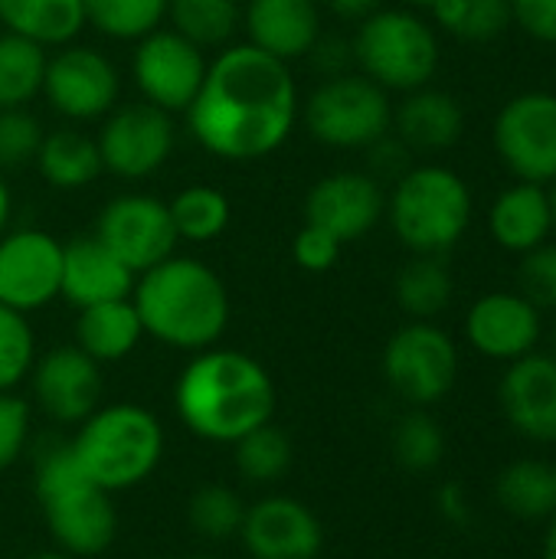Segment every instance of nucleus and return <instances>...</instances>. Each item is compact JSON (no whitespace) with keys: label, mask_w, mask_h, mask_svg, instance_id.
Here are the masks:
<instances>
[{"label":"nucleus","mask_w":556,"mask_h":559,"mask_svg":"<svg viewBox=\"0 0 556 559\" xmlns=\"http://www.w3.org/2000/svg\"><path fill=\"white\" fill-rule=\"evenodd\" d=\"M184 115L206 154L249 164L275 154L292 138L301 102L288 62L249 43H229L210 59Z\"/></svg>","instance_id":"1"},{"label":"nucleus","mask_w":556,"mask_h":559,"mask_svg":"<svg viewBox=\"0 0 556 559\" xmlns=\"http://www.w3.org/2000/svg\"><path fill=\"white\" fill-rule=\"evenodd\" d=\"M272 373L246 350L206 347L187 360L174 383V409L184 429L213 445H236L275 419Z\"/></svg>","instance_id":"2"},{"label":"nucleus","mask_w":556,"mask_h":559,"mask_svg":"<svg viewBox=\"0 0 556 559\" xmlns=\"http://www.w3.org/2000/svg\"><path fill=\"white\" fill-rule=\"evenodd\" d=\"M131 305L144 337L187 354L216 347L233 314L223 278L206 262L177 252L134 278Z\"/></svg>","instance_id":"3"},{"label":"nucleus","mask_w":556,"mask_h":559,"mask_svg":"<svg viewBox=\"0 0 556 559\" xmlns=\"http://www.w3.org/2000/svg\"><path fill=\"white\" fill-rule=\"evenodd\" d=\"M164 445L161 419L141 403H102L69 439L79 468L108 495L144 485L161 468Z\"/></svg>","instance_id":"4"},{"label":"nucleus","mask_w":556,"mask_h":559,"mask_svg":"<svg viewBox=\"0 0 556 559\" xmlns=\"http://www.w3.org/2000/svg\"><path fill=\"white\" fill-rule=\"evenodd\" d=\"M36 501L52 547L75 559L102 557L118 537L115 495L79 468L69 442L46 445L36 459Z\"/></svg>","instance_id":"5"},{"label":"nucleus","mask_w":556,"mask_h":559,"mask_svg":"<svg viewBox=\"0 0 556 559\" xmlns=\"http://www.w3.org/2000/svg\"><path fill=\"white\" fill-rule=\"evenodd\" d=\"M383 216L413 255H446L465 239L475 216V197L452 167L413 164L393 183Z\"/></svg>","instance_id":"6"},{"label":"nucleus","mask_w":556,"mask_h":559,"mask_svg":"<svg viewBox=\"0 0 556 559\" xmlns=\"http://www.w3.org/2000/svg\"><path fill=\"white\" fill-rule=\"evenodd\" d=\"M354 66L383 92H413L439 72V36L419 13L406 7H383L357 23L351 39Z\"/></svg>","instance_id":"7"},{"label":"nucleus","mask_w":556,"mask_h":559,"mask_svg":"<svg viewBox=\"0 0 556 559\" xmlns=\"http://www.w3.org/2000/svg\"><path fill=\"white\" fill-rule=\"evenodd\" d=\"M305 131L334 151H367L393 128V102L360 72L321 79L301 102Z\"/></svg>","instance_id":"8"},{"label":"nucleus","mask_w":556,"mask_h":559,"mask_svg":"<svg viewBox=\"0 0 556 559\" xmlns=\"http://www.w3.org/2000/svg\"><path fill=\"white\" fill-rule=\"evenodd\" d=\"M387 386L410 406L423 409L446 400L459 380V347L433 321H410L383 347Z\"/></svg>","instance_id":"9"},{"label":"nucleus","mask_w":556,"mask_h":559,"mask_svg":"<svg viewBox=\"0 0 556 559\" xmlns=\"http://www.w3.org/2000/svg\"><path fill=\"white\" fill-rule=\"evenodd\" d=\"M501 167L524 183L556 180V92L531 88L501 105L492 128Z\"/></svg>","instance_id":"10"},{"label":"nucleus","mask_w":556,"mask_h":559,"mask_svg":"<svg viewBox=\"0 0 556 559\" xmlns=\"http://www.w3.org/2000/svg\"><path fill=\"white\" fill-rule=\"evenodd\" d=\"M102 167L121 180H144L157 174L177 144L174 115L147 102L115 105L95 134Z\"/></svg>","instance_id":"11"},{"label":"nucleus","mask_w":556,"mask_h":559,"mask_svg":"<svg viewBox=\"0 0 556 559\" xmlns=\"http://www.w3.org/2000/svg\"><path fill=\"white\" fill-rule=\"evenodd\" d=\"M206 66V52L170 26H157L154 33L141 36L131 56V75L141 102L157 105L167 115H184L190 108Z\"/></svg>","instance_id":"12"},{"label":"nucleus","mask_w":556,"mask_h":559,"mask_svg":"<svg viewBox=\"0 0 556 559\" xmlns=\"http://www.w3.org/2000/svg\"><path fill=\"white\" fill-rule=\"evenodd\" d=\"M118 92L121 79L115 62L92 46L66 43L46 59L39 95L66 121H102L118 105Z\"/></svg>","instance_id":"13"},{"label":"nucleus","mask_w":556,"mask_h":559,"mask_svg":"<svg viewBox=\"0 0 556 559\" xmlns=\"http://www.w3.org/2000/svg\"><path fill=\"white\" fill-rule=\"evenodd\" d=\"M92 236L102 239L134 275L170 259L180 242L167 203L151 193H121L108 200Z\"/></svg>","instance_id":"14"},{"label":"nucleus","mask_w":556,"mask_h":559,"mask_svg":"<svg viewBox=\"0 0 556 559\" xmlns=\"http://www.w3.org/2000/svg\"><path fill=\"white\" fill-rule=\"evenodd\" d=\"M62 242L46 229H13L0 236V305L33 314L59 298Z\"/></svg>","instance_id":"15"},{"label":"nucleus","mask_w":556,"mask_h":559,"mask_svg":"<svg viewBox=\"0 0 556 559\" xmlns=\"http://www.w3.org/2000/svg\"><path fill=\"white\" fill-rule=\"evenodd\" d=\"M29 390L46 419L59 426H79L102 406V364H95L75 344L52 347L36 357L29 370Z\"/></svg>","instance_id":"16"},{"label":"nucleus","mask_w":556,"mask_h":559,"mask_svg":"<svg viewBox=\"0 0 556 559\" xmlns=\"http://www.w3.org/2000/svg\"><path fill=\"white\" fill-rule=\"evenodd\" d=\"M239 540L252 559H318L324 550V527L305 501L265 495L246 508Z\"/></svg>","instance_id":"17"},{"label":"nucleus","mask_w":556,"mask_h":559,"mask_svg":"<svg viewBox=\"0 0 556 559\" xmlns=\"http://www.w3.org/2000/svg\"><path fill=\"white\" fill-rule=\"evenodd\" d=\"M387 213V193L367 170H334L305 197V223L321 226L334 239H364Z\"/></svg>","instance_id":"18"},{"label":"nucleus","mask_w":556,"mask_h":559,"mask_svg":"<svg viewBox=\"0 0 556 559\" xmlns=\"http://www.w3.org/2000/svg\"><path fill=\"white\" fill-rule=\"evenodd\" d=\"M541 334V308L521 292H488L465 314V337L488 360H521L534 354Z\"/></svg>","instance_id":"19"},{"label":"nucleus","mask_w":556,"mask_h":559,"mask_svg":"<svg viewBox=\"0 0 556 559\" xmlns=\"http://www.w3.org/2000/svg\"><path fill=\"white\" fill-rule=\"evenodd\" d=\"M501 413L514 432L531 442H556V360L551 354H528L511 360L498 386Z\"/></svg>","instance_id":"20"},{"label":"nucleus","mask_w":556,"mask_h":559,"mask_svg":"<svg viewBox=\"0 0 556 559\" xmlns=\"http://www.w3.org/2000/svg\"><path fill=\"white\" fill-rule=\"evenodd\" d=\"M134 272L95 236H79L62 246V278L59 298H66L75 311L131 298Z\"/></svg>","instance_id":"21"},{"label":"nucleus","mask_w":556,"mask_h":559,"mask_svg":"<svg viewBox=\"0 0 556 559\" xmlns=\"http://www.w3.org/2000/svg\"><path fill=\"white\" fill-rule=\"evenodd\" d=\"M242 26L249 46L292 66L318 43L321 10L315 0H246Z\"/></svg>","instance_id":"22"},{"label":"nucleus","mask_w":556,"mask_h":559,"mask_svg":"<svg viewBox=\"0 0 556 559\" xmlns=\"http://www.w3.org/2000/svg\"><path fill=\"white\" fill-rule=\"evenodd\" d=\"M413 154H442L456 147L465 134V111L462 102L442 88L423 85L403 95L393 105V128H390Z\"/></svg>","instance_id":"23"},{"label":"nucleus","mask_w":556,"mask_h":559,"mask_svg":"<svg viewBox=\"0 0 556 559\" xmlns=\"http://www.w3.org/2000/svg\"><path fill=\"white\" fill-rule=\"evenodd\" d=\"M488 229L501 249L518 255L544 246L554 233L547 187L524 183V180L505 187L488 210Z\"/></svg>","instance_id":"24"},{"label":"nucleus","mask_w":556,"mask_h":559,"mask_svg":"<svg viewBox=\"0 0 556 559\" xmlns=\"http://www.w3.org/2000/svg\"><path fill=\"white\" fill-rule=\"evenodd\" d=\"M141 341H144V328H141V318H138L131 298L82 308L75 318V341L72 344L79 350H85L102 367L131 357Z\"/></svg>","instance_id":"25"},{"label":"nucleus","mask_w":556,"mask_h":559,"mask_svg":"<svg viewBox=\"0 0 556 559\" xmlns=\"http://www.w3.org/2000/svg\"><path fill=\"white\" fill-rule=\"evenodd\" d=\"M33 164H36L39 177L52 190H62V193L92 187L105 170L95 138L72 131V128H59V131L43 134V144H39Z\"/></svg>","instance_id":"26"},{"label":"nucleus","mask_w":556,"mask_h":559,"mask_svg":"<svg viewBox=\"0 0 556 559\" xmlns=\"http://www.w3.org/2000/svg\"><path fill=\"white\" fill-rule=\"evenodd\" d=\"M0 23L43 49H59L82 33L85 10L82 0H0Z\"/></svg>","instance_id":"27"},{"label":"nucleus","mask_w":556,"mask_h":559,"mask_svg":"<svg viewBox=\"0 0 556 559\" xmlns=\"http://www.w3.org/2000/svg\"><path fill=\"white\" fill-rule=\"evenodd\" d=\"M393 295L403 314H410L413 321H433L452 305L456 282L442 255H413L400 269Z\"/></svg>","instance_id":"28"},{"label":"nucleus","mask_w":556,"mask_h":559,"mask_svg":"<svg viewBox=\"0 0 556 559\" xmlns=\"http://www.w3.org/2000/svg\"><path fill=\"white\" fill-rule=\"evenodd\" d=\"M498 504L521 521H547L556 514V472L544 462H511L495 481Z\"/></svg>","instance_id":"29"},{"label":"nucleus","mask_w":556,"mask_h":559,"mask_svg":"<svg viewBox=\"0 0 556 559\" xmlns=\"http://www.w3.org/2000/svg\"><path fill=\"white\" fill-rule=\"evenodd\" d=\"M167 20L203 52L226 49L242 26V7L239 0H167Z\"/></svg>","instance_id":"30"},{"label":"nucleus","mask_w":556,"mask_h":559,"mask_svg":"<svg viewBox=\"0 0 556 559\" xmlns=\"http://www.w3.org/2000/svg\"><path fill=\"white\" fill-rule=\"evenodd\" d=\"M229 449H233V465H236L239 478L246 485H256V488L282 481L295 465L292 436L282 426H275V419L252 429L249 436H242Z\"/></svg>","instance_id":"31"},{"label":"nucleus","mask_w":556,"mask_h":559,"mask_svg":"<svg viewBox=\"0 0 556 559\" xmlns=\"http://www.w3.org/2000/svg\"><path fill=\"white\" fill-rule=\"evenodd\" d=\"M49 52L10 29H0V108H26L43 92Z\"/></svg>","instance_id":"32"},{"label":"nucleus","mask_w":556,"mask_h":559,"mask_svg":"<svg viewBox=\"0 0 556 559\" xmlns=\"http://www.w3.org/2000/svg\"><path fill=\"white\" fill-rule=\"evenodd\" d=\"M246 508L249 504L236 488L223 481H206L187 501V524L206 544H229L242 531Z\"/></svg>","instance_id":"33"},{"label":"nucleus","mask_w":556,"mask_h":559,"mask_svg":"<svg viewBox=\"0 0 556 559\" xmlns=\"http://www.w3.org/2000/svg\"><path fill=\"white\" fill-rule=\"evenodd\" d=\"M167 210H170L177 239H187V242H213V239H220L229 229V216H233V206H229L226 193H220L210 183L184 187L167 203Z\"/></svg>","instance_id":"34"},{"label":"nucleus","mask_w":556,"mask_h":559,"mask_svg":"<svg viewBox=\"0 0 556 559\" xmlns=\"http://www.w3.org/2000/svg\"><path fill=\"white\" fill-rule=\"evenodd\" d=\"M85 26L118 43H138L167 20V0H82Z\"/></svg>","instance_id":"35"},{"label":"nucleus","mask_w":556,"mask_h":559,"mask_svg":"<svg viewBox=\"0 0 556 559\" xmlns=\"http://www.w3.org/2000/svg\"><path fill=\"white\" fill-rule=\"evenodd\" d=\"M429 10L442 29L465 43H492L514 26L511 0H439Z\"/></svg>","instance_id":"36"},{"label":"nucleus","mask_w":556,"mask_h":559,"mask_svg":"<svg viewBox=\"0 0 556 559\" xmlns=\"http://www.w3.org/2000/svg\"><path fill=\"white\" fill-rule=\"evenodd\" d=\"M446 455V432L426 409H410L393 426V459L400 468L426 475Z\"/></svg>","instance_id":"37"},{"label":"nucleus","mask_w":556,"mask_h":559,"mask_svg":"<svg viewBox=\"0 0 556 559\" xmlns=\"http://www.w3.org/2000/svg\"><path fill=\"white\" fill-rule=\"evenodd\" d=\"M36 364V334L26 314L0 305V393H16Z\"/></svg>","instance_id":"38"},{"label":"nucleus","mask_w":556,"mask_h":559,"mask_svg":"<svg viewBox=\"0 0 556 559\" xmlns=\"http://www.w3.org/2000/svg\"><path fill=\"white\" fill-rule=\"evenodd\" d=\"M43 124L26 108H0V170H20L36 160Z\"/></svg>","instance_id":"39"},{"label":"nucleus","mask_w":556,"mask_h":559,"mask_svg":"<svg viewBox=\"0 0 556 559\" xmlns=\"http://www.w3.org/2000/svg\"><path fill=\"white\" fill-rule=\"evenodd\" d=\"M521 295L541 311H556V242H544L521 255Z\"/></svg>","instance_id":"40"},{"label":"nucleus","mask_w":556,"mask_h":559,"mask_svg":"<svg viewBox=\"0 0 556 559\" xmlns=\"http://www.w3.org/2000/svg\"><path fill=\"white\" fill-rule=\"evenodd\" d=\"M29 403L16 393H0V475L10 472L29 445Z\"/></svg>","instance_id":"41"},{"label":"nucleus","mask_w":556,"mask_h":559,"mask_svg":"<svg viewBox=\"0 0 556 559\" xmlns=\"http://www.w3.org/2000/svg\"><path fill=\"white\" fill-rule=\"evenodd\" d=\"M341 249H344L341 239H334L331 233H324L321 226H311V223H305L292 242V255H295L298 269L315 272V275L331 272L341 259Z\"/></svg>","instance_id":"42"},{"label":"nucleus","mask_w":556,"mask_h":559,"mask_svg":"<svg viewBox=\"0 0 556 559\" xmlns=\"http://www.w3.org/2000/svg\"><path fill=\"white\" fill-rule=\"evenodd\" d=\"M413 167V151L390 131L380 141H374L367 147V174L383 187V183H397L406 170Z\"/></svg>","instance_id":"43"},{"label":"nucleus","mask_w":556,"mask_h":559,"mask_svg":"<svg viewBox=\"0 0 556 559\" xmlns=\"http://www.w3.org/2000/svg\"><path fill=\"white\" fill-rule=\"evenodd\" d=\"M511 16L531 39L556 46V0H511Z\"/></svg>","instance_id":"44"},{"label":"nucleus","mask_w":556,"mask_h":559,"mask_svg":"<svg viewBox=\"0 0 556 559\" xmlns=\"http://www.w3.org/2000/svg\"><path fill=\"white\" fill-rule=\"evenodd\" d=\"M308 66L321 75V79H334V75H344L351 72L354 66V49H351V39L344 36H318V43L308 49Z\"/></svg>","instance_id":"45"},{"label":"nucleus","mask_w":556,"mask_h":559,"mask_svg":"<svg viewBox=\"0 0 556 559\" xmlns=\"http://www.w3.org/2000/svg\"><path fill=\"white\" fill-rule=\"evenodd\" d=\"M436 504H439V511H442L452 524H465V521H469V498H465L462 485H456V481L446 485V488L439 491Z\"/></svg>","instance_id":"46"},{"label":"nucleus","mask_w":556,"mask_h":559,"mask_svg":"<svg viewBox=\"0 0 556 559\" xmlns=\"http://www.w3.org/2000/svg\"><path fill=\"white\" fill-rule=\"evenodd\" d=\"M324 3L331 7L334 16L351 20V23H360V20H367L370 13H377V10L387 7V0H324Z\"/></svg>","instance_id":"47"},{"label":"nucleus","mask_w":556,"mask_h":559,"mask_svg":"<svg viewBox=\"0 0 556 559\" xmlns=\"http://www.w3.org/2000/svg\"><path fill=\"white\" fill-rule=\"evenodd\" d=\"M10 210H13V197H10V187H7L3 177H0V236H3L7 226H10Z\"/></svg>","instance_id":"48"},{"label":"nucleus","mask_w":556,"mask_h":559,"mask_svg":"<svg viewBox=\"0 0 556 559\" xmlns=\"http://www.w3.org/2000/svg\"><path fill=\"white\" fill-rule=\"evenodd\" d=\"M544 559H556V514L551 518L547 537H544Z\"/></svg>","instance_id":"49"},{"label":"nucleus","mask_w":556,"mask_h":559,"mask_svg":"<svg viewBox=\"0 0 556 559\" xmlns=\"http://www.w3.org/2000/svg\"><path fill=\"white\" fill-rule=\"evenodd\" d=\"M26 559H75V557H69V554H62V550L49 547V550H39V554H33V557H26Z\"/></svg>","instance_id":"50"},{"label":"nucleus","mask_w":556,"mask_h":559,"mask_svg":"<svg viewBox=\"0 0 556 559\" xmlns=\"http://www.w3.org/2000/svg\"><path fill=\"white\" fill-rule=\"evenodd\" d=\"M547 200H551V219H554V229H556V180L551 183V190H547Z\"/></svg>","instance_id":"51"},{"label":"nucleus","mask_w":556,"mask_h":559,"mask_svg":"<svg viewBox=\"0 0 556 559\" xmlns=\"http://www.w3.org/2000/svg\"><path fill=\"white\" fill-rule=\"evenodd\" d=\"M406 3H410V7H426V10H429V7H436L439 0H406Z\"/></svg>","instance_id":"52"},{"label":"nucleus","mask_w":556,"mask_h":559,"mask_svg":"<svg viewBox=\"0 0 556 559\" xmlns=\"http://www.w3.org/2000/svg\"><path fill=\"white\" fill-rule=\"evenodd\" d=\"M551 357L556 360V321H554V328H551Z\"/></svg>","instance_id":"53"},{"label":"nucleus","mask_w":556,"mask_h":559,"mask_svg":"<svg viewBox=\"0 0 556 559\" xmlns=\"http://www.w3.org/2000/svg\"><path fill=\"white\" fill-rule=\"evenodd\" d=\"M193 559H216V557H193Z\"/></svg>","instance_id":"54"},{"label":"nucleus","mask_w":556,"mask_h":559,"mask_svg":"<svg viewBox=\"0 0 556 559\" xmlns=\"http://www.w3.org/2000/svg\"><path fill=\"white\" fill-rule=\"evenodd\" d=\"M151 559H174V557H151Z\"/></svg>","instance_id":"55"},{"label":"nucleus","mask_w":556,"mask_h":559,"mask_svg":"<svg viewBox=\"0 0 556 559\" xmlns=\"http://www.w3.org/2000/svg\"><path fill=\"white\" fill-rule=\"evenodd\" d=\"M554 75H556V62H554Z\"/></svg>","instance_id":"56"},{"label":"nucleus","mask_w":556,"mask_h":559,"mask_svg":"<svg viewBox=\"0 0 556 559\" xmlns=\"http://www.w3.org/2000/svg\"><path fill=\"white\" fill-rule=\"evenodd\" d=\"M0 29H3V23H0Z\"/></svg>","instance_id":"57"},{"label":"nucleus","mask_w":556,"mask_h":559,"mask_svg":"<svg viewBox=\"0 0 556 559\" xmlns=\"http://www.w3.org/2000/svg\"><path fill=\"white\" fill-rule=\"evenodd\" d=\"M554 472H556V468H554Z\"/></svg>","instance_id":"58"}]
</instances>
